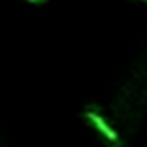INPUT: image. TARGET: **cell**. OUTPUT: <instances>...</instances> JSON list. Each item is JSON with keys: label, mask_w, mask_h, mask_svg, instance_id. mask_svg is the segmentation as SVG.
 <instances>
[{"label": "cell", "mask_w": 147, "mask_h": 147, "mask_svg": "<svg viewBox=\"0 0 147 147\" xmlns=\"http://www.w3.org/2000/svg\"><path fill=\"white\" fill-rule=\"evenodd\" d=\"M28 2H30V4H44L46 0H28Z\"/></svg>", "instance_id": "7a4b0ae2"}, {"label": "cell", "mask_w": 147, "mask_h": 147, "mask_svg": "<svg viewBox=\"0 0 147 147\" xmlns=\"http://www.w3.org/2000/svg\"><path fill=\"white\" fill-rule=\"evenodd\" d=\"M86 117H88L90 121L94 123V125L98 127L99 131H101V133H103V135L107 137V139H111L113 143H117V145H119V139H117V133H115L113 129H109V125H107V123L103 121V119L99 117V115L96 113V111H88V113H86Z\"/></svg>", "instance_id": "6da1fadb"}]
</instances>
